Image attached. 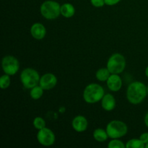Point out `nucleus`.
Masks as SVG:
<instances>
[{
  "label": "nucleus",
  "mask_w": 148,
  "mask_h": 148,
  "mask_svg": "<svg viewBox=\"0 0 148 148\" xmlns=\"http://www.w3.org/2000/svg\"><path fill=\"white\" fill-rule=\"evenodd\" d=\"M30 34L36 40H42L46 35V29L41 23H34L30 27Z\"/></svg>",
  "instance_id": "f8f14e48"
},
{
  "label": "nucleus",
  "mask_w": 148,
  "mask_h": 148,
  "mask_svg": "<svg viewBox=\"0 0 148 148\" xmlns=\"http://www.w3.org/2000/svg\"><path fill=\"white\" fill-rule=\"evenodd\" d=\"M106 67L111 74L119 75L121 72H124L126 67L125 58L121 53H114L108 59Z\"/></svg>",
  "instance_id": "423d86ee"
},
{
  "label": "nucleus",
  "mask_w": 148,
  "mask_h": 148,
  "mask_svg": "<svg viewBox=\"0 0 148 148\" xmlns=\"http://www.w3.org/2000/svg\"><path fill=\"white\" fill-rule=\"evenodd\" d=\"M147 95H148V85L147 86Z\"/></svg>",
  "instance_id": "cd10ccee"
},
{
  "label": "nucleus",
  "mask_w": 148,
  "mask_h": 148,
  "mask_svg": "<svg viewBox=\"0 0 148 148\" xmlns=\"http://www.w3.org/2000/svg\"><path fill=\"white\" fill-rule=\"evenodd\" d=\"M57 84V78L53 74H44L40 77L39 85L43 88L44 90H49L54 88Z\"/></svg>",
  "instance_id": "1a4fd4ad"
},
{
  "label": "nucleus",
  "mask_w": 148,
  "mask_h": 148,
  "mask_svg": "<svg viewBox=\"0 0 148 148\" xmlns=\"http://www.w3.org/2000/svg\"><path fill=\"white\" fill-rule=\"evenodd\" d=\"M145 75H146V77H147L148 78V66H147V67H146V69H145Z\"/></svg>",
  "instance_id": "a878e982"
},
{
  "label": "nucleus",
  "mask_w": 148,
  "mask_h": 148,
  "mask_svg": "<svg viewBox=\"0 0 148 148\" xmlns=\"http://www.w3.org/2000/svg\"><path fill=\"white\" fill-rule=\"evenodd\" d=\"M33 127L38 130H40L46 127V121L42 117L37 116L34 119L33 121Z\"/></svg>",
  "instance_id": "aec40b11"
},
{
  "label": "nucleus",
  "mask_w": 148,
  "mask_h": 148,
  "mask_svg": "<svg viewBox=\"0 0 148 148\" xmlns=\"http://www.w3.org/2000/svg\"><path fill=\"white\" fill-rule=\"evenodd\" d=\"M147 88L143 82L136 81L129 85L127 90V98L133 105L140 104L145 99Z\"/></svg>",
  "instance_id": "f257e3e1"
},
{
  "label": "nucleus",
  "mask_w": 148,
  "mask_h": 148,
  "mask_svg": "<svg viewBox=\"0 0 148 148\" xmlns=\"http://www.w3.org/2000/svg\"><path fill=\"white\" fill-rule=\"evenodd\" d=\"M145 148H148V143L145 144Z\"/></svg>",
  "instance_id": "bb28decb"
},
{
  "label": "nucleus",
  "mask_w": 148,
  "mask_h": 148,
  "mask_svg": "<svg viewBox=\"0 0 148 148\" xmlns=\"http://www.w3.org/2000/svg\"><path fill=\"white\" fill-rule=\"evenodd\" d=\"M72 126L77 132H83L88 129V121L83 116H77L72 120Z\"/></svg>",
  "instance_id": "9b49d317"
},
{
  "label": "nucleus",
  "mask_w": 148,
  "mask_h": 148,
  "mask_svg": "<svg viewBox=\"0 0 148 148\" xmlns=\"http://www.w3.org/2000/svg\"><path fill=\"white\" fill-rule=\"evenodd\" d=\"M37 140L40 145L49 147L53 145L56 140V137L51 130L47 127H44L38 132Z\"/></svg>",
  "instance_id": "6e6552de"
},
{
  "label": "nucleus",
  "mask_w": 148,
  "mask_h": 148,
  "mask_svg": "<svg viewBox=\"0 0 148 148\" xmlns=\"http://www.w3.org/2000/svg\"><path fill=\"white\" fill-rule=\"evenodd\" d=\"M90 3L95 7H102L106 4L105 0H90Z\"/></svg>",
  "instance_id": "4be33fe9"
},
{
  "label": "nucleus",
  "mask_w": 148,
  "mask_h": 148,
  "mask_svg": "<svg viewBox=\"0 0 148 148\" xmlns=\"http://www.w3.org/2000/svg\"><path fill=\"white\" fill-rule=\"evenodd\" d=\"M20 78L22 85L26 89H31L39 85L40 79L38 72L33 68H25L23 69L20 74Z\"/></svg>",
  "instance_id": "7ed1b4c3"
},
{
  "label": "nucleus",
  "mask_w": 148,
  "mask_h": 148,
  "mask_svg": "<svg viewBox=\"0 0 148 148\" xmlns=\"http://www.w3.org/2000/svg\"><path fill=\"white\" fill-rule=\"evenodd\" d=\"M140 139L142 140L144 144H147L148 143V132H145L140 135Z\"/></svg>",
  "instance_id": "5701e85b"
},
{
  "label": "nucleus",
  "mask_w": 148,
  "mask_h": 148,
  "mask_svg": "<svg viewBox=\"0 0 148 148\" xmlns=\"http://www.w3.org/2000/svg\"><path fill=\"white\" fill-rule=\"evenodd\" d=\"M127 148H144L145 147V144L142 142L140 139H132L129 140L126 144Z\"/></svg>",
  "instance_id": "a211bd4d"
},
{
  "label": "nucleus",
  "mask_w": 148,
  "mask_h": 148,
  "mask_svg": "<svg viewBox=\"0 0 148 148\" xmlns=\"http://www.w3.org/2000/svg\"><path fill=\"white\" fill-rule=\"evenodd\" d=\"M1 66L4 72L7 75H14L20 69V63L17 58L13 56H5L1 61Z\"/></svg>",
  "instance_id": "0eeeda50"
},
{
  "label": "nucleus",
  "mask_w": 148,
  "mask_h": 148,
  "mask_svg": "<svg viewBox=\"0 0 148 148\" xmlns=\"http://www.w3.org/2000/svg\"><path fill=\"white\" fill-rule=\"evenodd\" d=\"M144 121H145V126L148 128V111L147 114H146L145 116Z\"/></svg>",
  "instance_id": "393cba45"
},
{
  "label": "nucleus",
  "mask_w": 148,
  "mask_h": 148,
  "mask_svg": "<svg viewBox=\"0 0 148 148\" xmlns=\"http://www.w3.org/2000/svg\"><path fill=\"white\" fill-rule=\"evenodd\" d=\"M111 72L108 70V68H101L98 69L95 73V77L98 81L101 82H106L107 79L111 75Z\"/></svg>",
  "instance_id": "dca6fc26"
},
{
  "label": "nucleus",
  "mask_w": 148,
  "mask_h": 148,
  "mask_svg": "<svg viewBox=\"0 0 148 148\" xmlns=\"http://www.w3.org/2000/svg\"><path fill=\"white\" fill-rule=\"evenodd\" d=\"M92 136H93V138L98 143H103V142L106 141L109 137L106 130H104L101 128L94 130Z\"/></svg>",
  "instance_id": "2eb2a0df"
},
{
  "label": "nucleus",
  "mask_w": 148,
  "mask_h": 148,
  "mask_svg": "<svg viewBox=\"0 0 148 148\" xmlns=\"http://www.w3.org/2000/svg\"><path fill=\"white\" fill-rule=\"evenodd\" d=\"M75 14V8L70 3H65L61 6V14L66 18H70Z\"/></svg>",
  "instance_id": "4468645a"
},
{
  "label": "nucleus",
  "mask_w": 148,
  "mask_h": 148,
  "mask_svg": "<svg viewBox=\"0 0 148 148\" xmlns=\"http://www.w3.org/2000/svg\"><path fill=\"white\" fill-rule=\"evenodd\" d=\"M106 85L108 89L113 92H118L122 87V80L117 74H111L106 81Z\"/></svg>",
  "instance_id": "9d476101"
},
{
  "label": "nucleus",
  "mask_w": 148,
  "mask_h": 148,
  "mask_svg": "<svg viewBox=\"0 0 148 148\" xmlns=\"http://www.w3.org/2000/svg\"><path fill=\"white\" fill-rule=\"evenodd\" d=\"M40 12L44 18L55 20L61 14V6L57 1L47 0L41 4Z\"/></svg>",
  "instance_id": "20e7f679"
},
{
  "label": "nucleus",
  "mask_w": 148,
  "mask_h": 148,
  "mask_svg": "<svg viewBox=\"0 0 148 148\" xmlns=\"http://www.w3.org/2000/svg\"><path fill=\"white\" fill-rule=\"evenodd\" d=\"M104 95V89L101 85L97 83H91L87 85L84 90L83 99L87 103H96L102 100Z\"/></svg>",
  "instance_id": "f03ea898"
},
{
  "label": "nucleus",
  "mask_w": 148,
  "mask_h": 148,
  "mask_svg": "<svg viewBox=\"0 0 148 148\" xmlns=\"http://www.w3.org/2000/svg\"><path fill=\"white\" fill-rule=\"evenodd\" d=\"M106 130L111 139H119L127 134L128 127L123 121L113 120L107 124Z\"/></svg>",
  "instance_id": "39448f33"
},
{
  "label": "nucleus",
  "mask_w": 148,
  "mask_h": 148,
  "mask_svg": "<svg viewBox=\"0 0 148 148\" xmlns=\"http://www.w3.org/2000/svg\"><path fill=\"white\" fill-rule=\"evenodd\" d=\"M108 148H125L126 145L124 144L122 141L119 139H112L110 143L108 144Z\"/></svg>",
  "instance_id": "412c9836"
},
{
  "label": "nucleus",
  "mask_w": 148,
  "mask_h": 148,
  "mask_svg": "<svg viewBox=\"0 0 148 148\" xmlns=\"http://www.w3.org/2000/svg\"><path fill=\"white\" fill-rule=\"evenodd\" d=\"M10 83H11L10 75L4 74L0 77V88L1 89H7L10 87Z\"/></svg>",
  "instance_id": "6ab92c4d"
},
{
  "label": "nucleus",
  "mask_w": 148,
  "mask_h": 148,
  "mask_svg": "<svg viewBox=\"0 0 148 148\" xmlns=\"http://www.w3.org/2000/svg\"><path fill=\"white\" fill-rule=\"evenodd\" d=\"M121 0H105V3L106 5L114 6L115 4H118Z\"/></svg>",
  "instance_id": "b1692460"
},
{
  "label": "nucleus",
  "mask_w": 148,
  "mask_h": 148,
  "mask_svg": "<svg viewBox=\"0 0 148 148\" xmlns=\"http://www.w3.org/2000/svg\"><path fill=\"white\" fill-rule=\"evenodd\" d=\"M116 103V99L111 94H106L101 100V106L105 111H111L115 108Z\"/></svg>",
  "instance_id": "ddd939ff"
},
{
  "label": "nucleus",
  "mask_w": 148,
  "mask_h": 148,
  "mask_svg": "<svg viewBox=\"0 0 148 148\" xmlns=\"http://www.w3.org/2000/svg\"><path fill=\"white\" fill-rule=\"evenodd\" d=\"M43 91H44L43 88L40 85H38L30 89V95L33 100H38L43 95Z\"/></svg>",
  "instance_id": "f3484780"
}]
</instances>
